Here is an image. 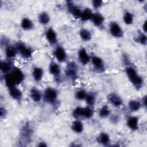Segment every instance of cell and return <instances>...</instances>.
<instances>
[{"label":"cell","mask_w":147,"mask_h":147,"mask_svg":"<svg viewBox=\"0 0 147 147\" xmlns=\"http://www.w3.org/2000/svg\"><path fill=\"white\" fill-rule=\"evenodd\" d=\"M25 79L24 71L16 66L9 73L3 75L4 83L7 88L19 86L24 82Z\"/></svg>","instance_id":"cell-1"},{"label":"cell","mask_w":147,"mask_h":147,"mask_svg":"<svg viewBox=\"0 0 147 147\" xmlns=\"http://www.w3.org/2000/svg\"><path fill=\"white\" fill-rule=\"evenodd\" d=\"M125 72L128 80L134 89L137 91L140 90L144 86V80L137 70L133 66L130 65L125 67Z\"/></svg>","instance_id":"cell-2"},{"label":"cell","mask_w":147,"mask_h":147,"mask_svg":"<svg viewBox=\"0 0 147 147\" xmlns=\"http://www.w3.org/2000/svg\"><path fill=\"white\" fill-rule=\"evenodd\" d=\"M94 107L86 106L84 107L77 106L72 112V117L76 119H90L94 115Z\"/></svg>","instance_id":"cell-3"},{"label":"cell","mask_w":147,"mask_h":147,"mask_svg":"<svg viewBox=\"0 0 147 147\" xmlns=\"http://www.w3.org/2000/svg\"><path fill=\"white\" fill-rule=\"evenodd\" d=\"M59 91L53 87H47L42 92V100L49 105H55L58 101Z\"/></svg>","instance_id":"cell-4"},{"label":"cell","mask_w":147,"mask_h":147,"mask_svg":"<svg viewBox=\"0 0 147 147\" xmlns=\"http://www.w3.org/2000/svg\"><path fill=\"white\" fill-rule=\"evenodd\" d=\"M14 45L17 50L18 55L21 56L22 59L29 60L32 57L33 50L30 47L20 41L16 42Z\"/></svg>","instance_id":"cell-5"},{"label":"cell","mask_w":147,"mask_h":147,"mask_svg":"<svg viewBox=\"0 0 147 147\" xmlns=\"http://www.w3.org/2000/svg\"><path fill=\"white\" fill-rule=\"evenodd\" d=\"M65 75L67 79L72 82L75 81L79 77V67L74 61L67 63L65 68Z\"/></svg>","instance_id":"cell-6"},{"label":"cell","mask_w":147,"mask_h":147,"mask_svg":"<svg viewBox=\"0 0 147 147\" xmlns=\"http://www.w3.org/2000/svg\"><path fill=\"white\" fill-rule=\"evenodd\" d=\"M90 63L93 69L98 74H102L106 71V65L103 59L98 55H92Z\"/></svg>","instance_id":"cell-7"},{"label":"cell","mask_w":147,"mask_h":147,"mask_svg":"<svg viewBox=\"0 0 147 147\" xmlns=\"http://www.w3.org/2000/svg\"><path fill=\"white\" fill-rule=\"evenodd\" d=\"M52 55L59 63H65L68 59V55L65 49L60 45H57L55 47Z\"/></svg>","instance_id":"cell-8"},{"label":"cell","mask_w":147,"mask_h":147,"mask_svg":"<svg viewBox=\"0 0 147 147\" xmlns=\"http://www.w3.org/2000/svg\"><path fill=\"white\" fill-rule=\"evenodd\" d=\"M109 32L115 38H121L124 36V32L121 26L116 21H111L109 24Z\"/></svg>","instance_id":"cell-9"},{"label":"cell","mask_w":147,"mask_h":147,"mask_svg":"<svg viewBox=\"0 0 147 147\" xmlns=\"http://www.w3.org/2000/svg\"><path fill=\"white\" fill-rule=\"evenodd\" d=\"M66 8L68 13L75 19H80L82 9L73 1L65 2Z\"/></svg>","instance_id":"cell-10"},{"label":"cell","mask_w":147,"mask_h":147,"mask_svg":"<svg viewBox=\"0 0 147 147\" xmlns=\"http://www.w3.org/2000/svg\"><path fill=\"white\" fill-rule=\"evenodd\" d=\"M45 37L49 45L55 47L58 45V36L56 31L52 27H49L45 30Z\"/></svg>","instance_id":"cell-11"},{"label":"cell","mask_w":147,"mask_h":147,"mask_svg":"<svg viewBox=\"0 0 147 147\" xmlns=\"http://www.w3.org/2000/svg\"><path fill=\"white\" fill-rule=\"evenodd\" d=\"M48 72L50 75L53 76L56 81H60L61 68L59 63L55 61H52L48 65Z\"/></svg>","instance_id":"cell-12"},{"label":"cell","mask_w":147,"mask_h":147,"mask_svg":"<svg viewBox=\"0 0 147 147\" xmlns=\"http://www.w3.org/2000/svg\"><path fill=\"white\" fill-rule=\"evenodd\" d=\"M107 100L109 104L115 108H120L123 103L122 97L116 92H110L107 96Z\"/></svg>","instance_id":"cell-13"},{"label":"cell","mask_w":147,"mask_h":147,"mask_svg":"<svg viewBox=\"0 0 147 147\" xmlns=\"http://www.w3.org/2000/svg\"><path fill=\"white\" fill-rule=\"evenodd\" d=\"M77 56L79 63L82 65L86 66L90 63L91 56L89 54V53L85 48H80L78 51Z\"/></svg>","instance_id":"cell-14"},{"label":"cell","mask_w":147,"mask_h":147,"mask_svg":"<svg viewBox=\"0 0 147 147\" xmlns=\"http://www.w3.org/2000/svg\"><path fill=\"white\" fill-rule=\"evenodd\" d=\"M8 94L10 97L18 103L21 102L23 99V92L18 86L7 88Z\"/></svg>","instance_id":"cell-15"},{"label":"cell","mask_w":147,"mask_h":147,"mask_svg":"<svg viewBox=\"0 0 147 147\" xmlns=\"http://www.w3.org/2000/svg\"><path fill=\"white\" fill-rule=\"evenodd\" d=\"M91 21L96 28H102L105 22V18L101 13L96 11L94 12Z\"/></svg>","instance_id":"cell-16"},{"label":"cell","mask_w":147,"mask_h":147,"mask_svg":"<svg viewBox=\"0 0 147 147\" xmlns=\"http://www.w3.org/2000/svg\"><path fill=\"white\" fill-rule=\"evenodd\" d=\"M3 49L4 55L6 59L13 60L18 55V52L15 45L11 43L5 47Z\"/></svg>","instance_id":"cell-17"},{"label":"cell","mask_w":147,"mask_h":147,"mask_svg":"<svg viewBox=\"0 0 147 147\" xmlns=\"http://www.w3.org/2000/svg\"><path fill=\"white\" fill-rule=\"evenodd\" d=\"M14 65L11 60L5 59L3 60H1L0 64V71L1 73L5 75L8 73H9L14 67Z\"/></svg>","instance_id":"cell-18"},{"label":"cell","mask_w":147,"mask_h":147,"mask_svg":"<svg viewBox=\"0 0 147 147\" xmlns=\"http://www.w3.org/2000/svg\"><path fill=\"white\" fill-rule=\"evenodd\" d=\"M29 96L31 100L36 103L42 100V92L36 87H32L29 91Z\"/></svg>","instance_id":"cell-19"},{"label":"cell","mask_w":147,"mask_h":147,"mask_svg":"<svg viewBox=\"0 0 147 147\" xmlns=\"http://www.w3.org/2000/svg\"><path fill=\"white\" fill-rule=\"evenodd\" d=\"M126 125L131 131L138 130L139 129V118L135 115L129 116L126 119Z\"/></svg>","instance_id":"cell-20"},{"label":"cell","mask_w":147,"mask_h":147,"mask_svg":"<svg viewBox=\"0 0 147 147\" xmlns=\"http://www.w3.org/2000/svg\"><path fill=\"white\" fill-rule=\"evenodd\" d=\"M44 75V71L42 68L38 66H35L33 68L32 70V76L35 82H40L42 80Z\"/></svg>","instance_id":"cell-21"},{"label":"cell","mask_w":147,"mask_h":147,"mask_svg":"<svg viewBox=\"0 0 147 147\" xmlns=\"http://www.w3.org/2000/svg\"><path fill=\"white\" fill-rule=\"evenodd\" d=\"M96 142L102 146H109L111 143L110 136L107 133L102 131L97 136Z\"/></svg>","instance_id":"cell-22"},{"label":"cell","mask_w":147,"mask_h":147,"mask_svg":"<svg viewBox=\"0 0 147 147\" xmlns=\"http://www.w3.org/2000/svg\"><path fill=\"white\" fill-rule=\"evenodd\" d=\"M20 27L24 31H30L34 28L33 21L28 17H23L20 22Z\"/></svg>","instance_id":"cell-23"},{"label":"cell","mask_w":147,"mask_h":147,"mask_svg":"<svg viewBox=\"0 0 147 147\" xmlns=\"http://www.w3.org/2000/svg\"><path fill=\"white\" fill-rule=\"evenodd\" d=\"M71 129L75 133L81 134L84 130V125L82 120L75 119V120L71 123Z\"/></svg>","instance_id":"cell-24"},{"label":"cell","mask_w":147,"mask_h":147,"mask_svg":"<svg viewBox=\"0 0 147 147\" xmlns=\"http://www.w3.org/2000/svg\"><path fill=\"white\" fill-rule=\"evenodd\" d=\"M127 106L129 110L131 113H136L142 107L141 101L136 99L130 100L128 102Z\"/></svg>","instance_id":"cell-25"},{"label":"cell","mask_w":147,"mask_h":147,"mask_svg":"<svg viewBox=\"0 0 147 147\" xmlns=\"http://www.w3.org/2000/svg\"><path fill=\"white\" fill-rule=\"evenodd\" d=\"M37 20L38 23L41 25L47 26L51 21V16L47 11H42L38 14Z\"/></svg>","instance_id":"cell-26"},{"label":"cell","mask_w":147,"mask_h":147,"mask_svg":"<svg viewBox=\"0 0 147 147\" xmlns=\"http://www.w3.org/2000/svg\"><path fill=\"white\" fill-rule=\"evenodd\" d=\"M94 12V11L92 10L91 8H90L88 7H84L83 9H82V11L79 20L82 22H84L91 21Z\"/></svg>","instance_id":"cell-27"},{"label":"cell","mask_w":147,"mask_h":147,"mask_svg":"<svg viewBox=\"0 0 147 147\" xmlns=\"http://www.w3.org/2000/svg\"><path fill=\"white\" fill-rule=\"evenodd\" d=\"M79 36L81 40L83 42H89L92 38L91 31L86 28H82L79 31Z\"/></svg>","instance_id":"cell-28"},{"label":"cell","mask_w":147,"mask_h":147,"mask_svg":"<svg viewBox=\"0 0 147 147\" xmlns=\"http://www.w3.org/2000/svg\"><path fill=\"white\" fill-rule=\"evenodd\" d=\"M98 114L99 118L102 119L108 118L111 114V110L108 105H104L98 110Z\"/></svg>","instance_id":"cell-29"},{"label":"cell","mask_w":147,"mask_h":147,"mask_svg":"<svg viewBox=\"0 0 147 147\" xmlns=\"http://www.w3.org/2000/svg\"><path fill=\"white\" fill-rule=\"evenodd\" d=\"M122 20L123 23L126 25H131L134 23V14L130 11L126 10L123 13Z\"/></svg>","instance_id":"cell-30"},{"label":"cell","mask_w":147,"mask_h":147,"mask_svg":"<svg viewBox=\"0 0 147 147\" xmlns=\"http://www.w3.org/2000/svg\"><path fill=\"white\" fill-rule=\"evenodd\" d=\"M84 101L87 106L94 107L96 102V96L94 92H87Z\"/></svg>","instance_id":"cell-31"},{"label":"cell","mask_w":147,"mask_h":147,"mask_svg":"<svg viewBox=\"0 0 147 147\" xmlns=\"http://www.w3.org/2000/svg\"><path fill=\"white\" fill-rule=\"evenodd\" d=\"M135 41L141 45L146 46L147 44L146 33H145L142 31L139 32L135 38Z\"/></svg>","instance_id":"cell-32"},{"label":"cell","mask_w":147,"mask_h":147,"mask_svg":"<svg viewBox=\"0 0 147 147\" xmlns=\"http://www.w3.org/2000/svg\"><path fill=\"white\" fill-rule=\"evenodd\" d=\"M88 92L84 88H79L75 91L74 96L77 100H84Z\"/></svg>","instance_id":"cell-33"},{"label":"cell","mask_w":147,"mask_h":147,"mask_svg":"<svg viewBox=\"0 0 147 147\" xmlns=\"http://www.w3.org/2000/svg\"><path fill=\"white\" fill-rule=\"evenodd\" d=\"M103 1L102 0H92L91 1L92 7L94 10H98L103 6Z\"/></svg>","instance_id":"cell-34"},{"label":"cell","mask_w":147,"mask_h":147,"mask_svg":"<svg viewBox=\"0 0 147 147\" xmlns=\"http://www.w3.org/2000/svg\"><path fill=\"white\" fill-rule=\"evenodd\" d=\"M10 43V40L7 37H6L5 36H2L1 37L0 44H1V47L4 48L5 47H6L7 45H8Z\"/></svg>","instance_id":"cell-35"},{"label":"cell","mask_w":147,"mask_h":147,"mask_svg":"<svg viewBox=\"0 0 147 147\" xmlns=\"http://www.w3.org/2000/svg\"><path fill=\"white\" fill-rule=\"evenodd\" d=\"M7 115V110L5 107L1 106L0 107V118L3 119L6 117Z\"/></svg>","instance_id":"cell-36"},{"label":"cell","mask_w":147,"mask_h":147,"mask_svg":"<svg viewBox=\"0 0 147 147\" xmlns=\"http://www.w3.org/2000/svg\"><path fill=\"white\" fill-rule=\"evenodd\" d=\"M122 59V61H123V64H125L126 65V67L130 65V59H129V56L127 55H126V54L123 55Z\"/></svg>","instance_id":"cell-37"},{"label":"cell","mask_w":147,"mask_h":147,"mask_svg":"<svg viewBox=\"0 0 147 147\" xmlns=\"http://www.w3.org/2000/svg\"><path fill=\"white\" fill-rule=\"evenodd\" d=\"M109 118H110L111 121L113 123H117L118 121H119V118H118V117L117 115H112V114H111Z\"/></svg>","instance_id":"cell-38"},{"label":"cell","mask_w":147,"mask_h":147,"mask_svg":"<svg viewBox=\"0 0 147 147\" xmlns=\"http://www.w3.org/2000/svg\"><path fill=\"white\" fill-rule=\"evenodd\" d=\"M146 100H147V98H146V95H145L142 97L140 100L142 107H146Z\"/></svg>","instance_id":"cell-39"},{"label":"cell","mask_w":147,"mask_h":147,"mask_svg":"<svg viewBox=\"0 0 147 147\" xmlns=\"http://www.w3.org/2000/svg\"><path fill=\"white\" fill-rule=\"evenodd\" d=\"M37 146H39V147H45V146H47L48 145H47V142L45 141H41L38 142V143L37 145Z\"/></svg>","instance_id":"cell-40"},{"label":"cell","mask_w":147,"mask_h":147,"mask_svg":"<svg viewBox=\"0 0 147 147\" xmlns=\"http://www.w3.org/2000/svg\"><path fill=\"white\" fill-rule=\"evenodd\" d=\"M146 22L147 21L145 20L142 25V32L145 33H146Z\"/></svg>","instance_id":"cell-41"}]
</instances>
